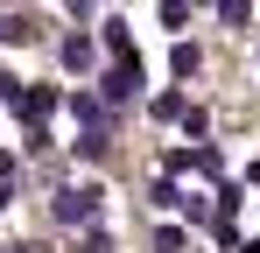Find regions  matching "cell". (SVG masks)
<instances>
[{
	"instance_id": "6da1fadb",
	"label": "cell",
	"mask_w": 260,
	"mask_h": 253,
	"mask_svg": "<svg viewBox=\"0 0 260 253\" xmlns=\"http://www.w3.org/2000/svg\"><path fill=\"white\" fill-rule=\"evenodd\" d=\"M99 197H106L99 183H78V190H63V197H56V218H63V225H91Z\"/></svg>"
},
{
	"instance_id": "52a82bcc",
	"label": "cell",
	"mask_w": 260,
	"mask_h": 253,
	"mask_svg": "<svg viewBox=\"0 0 260 253\" xmlns=\"http://www.w3.org/2000/svg\"><path fill=\"white\" fill-rule=\"evenodd\" d=\"M183 113H190V106H183L176 91H162V99H155V120H183Z\"/></svg>"
},
{
	"instance_id": "7a4b0ae2",
	"label": "cell",
	"mask_w": 260,
	"mask_h": 253,
	"mask_svg": "<svg viewBox=\"0 0 260 253\" xmlns=\"http://www.w3.org/2000/svg\"><path fill=\"white\" fill-rule=\"evenodd\" d=\"M49 113H56V91H49V84H28V91H21V120H28V126H43Z\"/></svg>"
},
{
	"instance_id": "9c48e42d",
	"label": "cell",
	"mask_w": 260,
	"mask_h": 253,
	"mask_svg": "<svg viewBox=\"0 0 260 253\" xmlns=\"http://www.w3.org/2000/svg\"><path fill=\"white\" fill-rule=\"evenodd\" d=\"M78 253H113V239H106V232H85V239H78Z\"/></svg>"
},
{
	"instance_id": "5b68a950",
	"label": "cell",
	"mask_w": 260,
	"mask_h": 253,
	"mask_svg": "<svg viewBox=\"0 0 260 253\" xmlns=\"http://www.w3.org/2000/svg\"><path fill=\"white\" fill-rule=\"evenodd\" d=\"M99 42H106V49H113L120 64H134V56H127V28H120V21H106V36H99Z\"/></svg>"
},
{
	"instance_id": "8fae6325",
	"label": "cell",
	"mask_w": 260,
	"mask_h": 253,
	"mask_svg": "<svg viewBox=\"0 0 260 253\" xmlns=\"http://www.w3.org/2000/svg\"><path fill=\"white\" fill-rule=\"evenodd\" d=\"M7 204H14V183H0V211H7Z\"/></svg>"
},
{
	"instance_id": "277c9868",
	"label": "cell",
	"mask_w": 260,
	"mask_h": 253,
	"mask_svg": "<svg viewBox=\"0 0 260 253\" xmlns=\"http://www.w3.org/2000/svg\"><path fill=\"white\" fill-rule=\"evenodd\" d=\"M197 64H204L197 42H176V49H169V71H176V78H197Z\"/></svg>"
},
{
	"instance_id": "ba28073f",
	"label": "cell",
	"mask_w": 260,
	"mask_h": 253,
	"mask_svg": "<svg viewBox=\"0 0 260 253\" xmlns=\"http://www.w3.org/2000/svg\"><path fill=\"white\" fill-rule=\"evenodd\" d=\"M155 253H183V232H176V225H162V232H155Z\"/></svg>"
},
{
	"instance_id": "4fadbf2b",
	"label": "cell",
	"mask_w": 260,
	"mask_h": 253,
	"mask_svg": "<svg viewBox=\"0 0 260 253\" xmlns=\"http://www.w3.org/2000/svg\"><path fill=\"white\" fill-rule=\"evenodd\" d=\"M21 253H43V246H21Z\"/></svg>"
},
{
	"instance_id": "8992f818",
	"label": "cell",
	"mask_w": 260,
	"mask_h": 253,
	"mask_svg": "<svg viewBox=\"0 0 260 253\" xmlns=\"http://www.w3.org/2000/svg\"><path fill=\"white\" fill-rule=\"evenodd\" d=\"M63 64H71V71H85V64H91V42L71 36V42H63Z\"/></svg>"
},
{
	"instance_id": "5bb4252c",
	"label": "cell",
	"mask_w": 260,
	"mask_h": 253,
	"mask_svg": "<svg viewBox=\"0 0 260 253\" xmlns=\"http://www.w3.org/2000/svg\"><path fill=\"white\" fill-rule=\"evenodd\" d=\"M0 36H7V21H0Z\"/></svg>"
},
{
	"instance_id": "7c38bea8",
	"label": "cell",
	"mask_w": 260,
	"mask_h": 253,
	"mask_svg": "<svg viewBox=\"0 0 260 253\" xmlns=\"http://www.w3.org/2000/svg\"><path fill=\"white\" fill-rule=\"evenodd\" d=\"M239 253H260V239H246V246H239Z\"/></svg>"
},
{
	"instance_id": "3957f363",
	"label": "cell",
	"mask_w": 260,
	"mask_h": 253,
	"mask_svg": "<svg viewBox=\"0 0 260 253\" xmlns=\"http://www.w3.org/2000/svg\"><path fill=\"white\" fill-rule=\"evenodd\" d=\"M134 91H141V56H134V64H113V71H106V99H134Z\"/></svg>"
},
{
	"instance_id": "30bf717a",
	"label": "cell",
	"mask_w": 260,
	"mask_h": 253,
	"mask_svg": "<svg viewBox=\"0 0 260 253\" xmlns=\"http://www.w3.org/2000/svg\"><path fill=\"white\" fill-rule=\"evenodd\" d=\"M0 183H14V148H0Z\"/></svg>"
}]
</instances>
